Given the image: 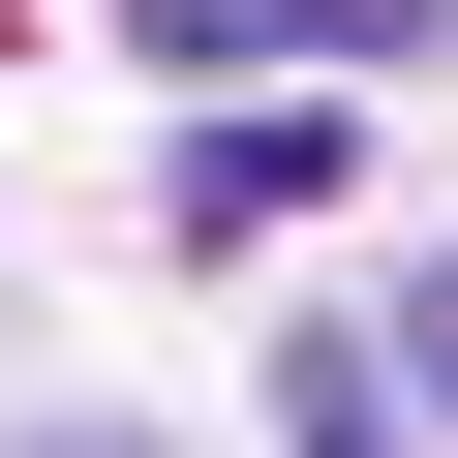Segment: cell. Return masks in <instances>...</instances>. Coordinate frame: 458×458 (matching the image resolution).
Wrapping results in <instances>:
<instances>
[{"label":"cell","mask_w":458,"mask_h":458,"mask_svg":"<svg viewBox=\"0 0 458 458\" xmlns=\"http://www.w3.org/2000/svg\"><path fill=\"white\" fill-rule=\"evenodd\" d=\"M153 62H428V0H123Z\"/></svg>","instance_id":"1"},{"label":"cell","mask_w":458,"mask_h":458,"mask_svg":"<svg viewBox=\"0 0 458 458\" xmlns=\"http://www.w3.org/2000/svg\"><path fill=\"white\" fill-rule=\"evenodd\" d=\"M276 214H336V123H306V92H276V123H214V153H183V245H276Z\"/></svg>","instance_id":"2"},{"label":"cell","mask_w":458,"mask_h":458,"mask_svg":"<svg viewBox=\"0 0 458 458\" xmlns=\"http://www.w3.org/2000/svg\"><path fill=\"white\" fill-rule=\"evenodd\" d=\"M276 428H306V458H428V428H397V336H306V367H276Z\"/></svg>","instance_id":"3"},{"label":"cell","mask_w":458,"mask_h":458,"mask_svg":"<svg viewBox=\"0 0 458 458\" xmlns=\"http://www.w3.org/2000/svg\"><path fill=\"white\" fill-rule=\"evenodd\" d=\"M397 397H428V428H458V245H428V276H397Z\"/></svg>","instance_id":"4"},{"label":"cell","mask_w":458,"mask_h":458,"mask_svg":"<svg viewBox=\"0 0 458 458\" xmlns=\"http://www.w3.org/2000/svg\"><path fill=\"white\" fill-rule=\"evenodd\" d=\"M31 458H153V428H31Z\"/></svg>","instance_id":"5"}]
</instances>
